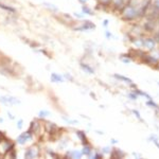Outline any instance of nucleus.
Segmentation results:
<instances>
[{
  "label": "nucleus",
  "mask_w": 159,
  "mask_h": 159,
  "mask_svg": "<svg viewBox=\"0 0 159 159\" xmlns=\"http://www.w3.org/2000/svg\"><path fill=\"white\" fill-rule=\"evenodd\" d=\"M120 14V17L122 18L124 21H127V22H134V21H140L141 19V16L138 12L137 8L134 6L133 4L131 3H127L124 8L122 9V11L119 13Z\"/></svg>",
  "instance_id": "1"
},
{
  "label": "nucleus",
  "mask_w": 159,
  "mask_h": 159,
  "mask_svg": "<svg viewBox=\"0 0 159 159\" xmlns=\"http://www.w3.org/2000/svg\"><path fill=\"white\" fill-rule=\"evenodd\" d=\"M142 19H144V22L142 24H140L142 27L143 31H144V34L151 35L157 30L158 26H157V20L155 19H149V18H144L143 17Z\"/></svg>",
  "instance_id": "2"
},
{
  "label": "nucleus",
  "mask_w": 159,
  "mask_h": 159,
  "mask_svg": "<svg viewBox=\"0 0 159 159\" xmlns=\"http://www.w3.org/2000/svg\"><path fill=\"white\" fill-rule=\"evenodd\" d=\"M142 39H143L142 49H144L146 52H150V51L157 49L158 44L156 42V40L153 37V35H143Z\"/></svg>",
  "instance_id": "3"
},
{
  "label": "nucleus",
  "mask_w": 159,
  "mask_h": 159,
  "mask_svg": "<svg viewBox=\"0 0 159 159\" xmlns=\"http://www.w3.org/2000/svg\"><path fill=\"white\" fill-rule=\"evenodd\" d=\"M96 29V24L93 23L90 20H85L83 21V23L79 27H75L74 30L75 31H81V32H84V31H89V30H95Z\"/></svg>",
  "instance_id": "4"
},
{
  "label": "nucleus",
  "mask_w": 159,
  "mask_h": 159,
  "mask_svg": "<svg viewBox=\"0 0 159 159\" xmlns=\"http://www.w3.org/2000/svg\"><path fill=\"white\" fill-rule=\"evenodd\" d=\"M39 156V147L37 145H34V146L29 147L28 150L24 153V157L26 158H37Z\"/></svg>",
  "instance_id": "5"
},
{
  "label": "nucleus",
  "mask_w": 159,
  "mask_h": 159,
  "mask_svg": "<svg viewBox=\"0 0 159 159\" xmlns=\"http://www.w3.org/2000/svg\"><path fill=\"white\" fill-rule=\"evenodd\" d=\"M125 5H126V3H125L124 0H111L110 6H109V8L113 9V11H115V12L120 13Z\"/></svg>",
  "instance_id": "6"
},
{
  "label": "nucleus",
  "mask_w": 159,
  "mask_h": 159,
  "mask_svg": "<svg viewBox=\"0 0 159 159\" xmlns=\"http://www.w3.org/2000/svg\"><path fill=\"white\" fill-rule=\"evenodd\" d=\"M32 138H33L32 133H30V132L28 131V132H26V133L21 134V135H20L19 137L17 138V143L20 144V145H22V144H24L27 141L32 140Z\"/></svg>",
  "instance_id": "7"
},
{
  "label": "nucleus",
  "mask_w": 159,
  "mask_h": 159,
  "mask_svg": "<svg viewBox=\"0 0 159 159\" xmlns=\"http://www.w3.org/2000/svg\"><path fill=\"white\" fill-rule=\"evenodd\" d=\"M143 36H139V37H132L131 39V42L133 45L134 49H142L143 47V39H142Z\"/></svg>",
  "instance_id": "8"
},
{
  "label": "nucleus",
  "mask_w": 159,
  "mask_h": 159,
  "mask_svg": "<svg viewBox=\"0 0 159 159\" xmlns=\"http://www.w3.org/2000/svg\"><path fill=\"white\" fill-rule=\"evenodd\" d=\"M114 77H115L117 80L121 81V82H124L125 84L129 85V86H131L132 88H136V85L134 84L133 81H132L131 79H128V78L124 77V75H121V74H117V73H116V74H114Z\"/></svg>",
  "instance_id": "9"
},
{
  "label": "nucleus",
  "mask_w": 159,
  "mask_h": 159,
  "mask_svg": "<svg viewBox=\"0 0 159 159\" xmlns=\"http://www.w3.org/2000/svg\"><path fill=\"white\" fill-rule=\"evenodd\" d=\"M40 127H42V124L38 122V121H33L32 123H31V126H30V129H29V132L32 134H37L38 133V131L40 129Z\"/></svg>",
  "instance_id": "10"
},
{
  "label": "nucleus",
  "mask_w": 159,
  "mask_h": 159,
  "mask_svg": "<svg viewBox=\"0 0 159 159\" xmlns=\"http://www.w3.org/2000/svg\"><path fill=\"white\" fill-rule=\"evenodd\" d=\"M110 156L113 158H124L125 153L121 149H113L110 153Z\"/></svg>",
  "instance_id": "11"
},
{
  "label": "nucleus",
  "mask_w": 159,
  "mask_h": 159,
  "mask_svg": "<svg viewBox=\"0 0 159 159\" xmlns=\"http://www.w3.org/2000/svg\"><path fill=\"white\" fill-rule=\"evenodd\" d=\"M2 103L4 104H19V100L15 99V98H6V97H1L0 98Z\"/></svg>",
  "instance_id": "12"
},
{
  "label": "nucleus",
  "mask_w": 159,
  "mask_h": 159,
  "mask_svg": "<svg viewBox=\"0 0 159 159\" xmlns=\"http://www.w3.org/2000/svg\"><path fill=\"white\" fill-rule=\"evenodd\" d=\"M84 146H83V150H82V153H83V155H85V156H90L91 155V153H92V147H91V145L89 144V143H86V144H83Z\"/></svg>",
  "instance_id": "13"
},
{
  "label": "nucleus",
  "mask_w": 159,
  "mask_h": 159,
  "mask_svg": "<svg viewBox=\"0 0 159 159\" xmlns=\"http://www.w3.org/2000/svg\"><path fill=\"white\" fill-rule=\"evenodd\" d=\"M67 156L70 158H81L83 156L82 151H78V150H73V151H70L67 153Z\"/></svg>",
  "instance_id": "14"
},
{
  "label": "nucleus",
  "mask_w": 159,
  "mask_h": 159,
  "mask_svg": "<svg viewBox=\"0 0 159 159\" xmlns=\"http://www.w3.org/2000/svg\"><path fill=\"white\" fill-rule=\"evenodd\" d=\"M82 12H83V14H84V15H89V16H92V15H95V13H93V10L91 8H89L87 4H83Z\"/></svg>",
  "instance_id": "15"
},
{
  "label": "nucleus",
  "mask_w": 159,
  "mask_h": 159,
  "mask_svg": "<svg viewBox=\"0 0 159 159\" xmlns=\"http://www.w3.org/2000/svg\"><path fill=\"white\" fill-rule=\"evenodd\" d=\"M81 68H82L83 70L85 71V72L89 73V74H93V73H95V69H93L92 67L89 66V65L84 64V63H82V64H81Z\"/></svg>",
  "instance_id": "16"
},
{
  "label": "nucleus",
  "mask_w": 159,
  "mask_h": 159,
  "mask_svg": "<svg viewBox=\"0 0 159 159\" xmlns=\"http://www.w3.org/2000/svg\"><path fill=\"white\" fill-rule=\"evenodd\" d=\"M134 91H135V92L137 93L138 96H141V97H144V98H146L147 100H153V98H152L151 96L149 95V93H146V92H145V91L140 90V89H138L137 87H136V88L134 89Z\"/></svg>",
  "instance_id": "17"
},
{
  "label": "nucleus",
  "mask_w": 159,
  "mask_h": 159,
  "mask_svg": "<svg viewBox=\"0 0 159 159\" xmlns=\"http://www.w3.org/2000/svg\"><path fill=\"white\" fill-rule=\"evenodd\" d=\"M0 9H2V10H4V11H6V12H9V13H16V10H15L13 6H11V5H6V4H4V3H1L0 2Z\"/></svg>",
  "instance_id": "18"
},
{
  "label": "nucleus",
  "mask_w": 159,
  "mask_h": 159,
  "mask_svg": "<svg viewBox=\"0 0 159 159\" xmlns=\"http://www.w3.org/2000/svg\"><path fill=\"white\" fill-rule=\"evenodd\" d=\"M77 136L80 138V140L82 141L83 144H86V143H88V140H87V137H86V135H85L84 132L78 131L77 132Z\"/></svg>",
  "instance_id": "19"
},
{
  "label": "nucleus",
  "mask_w": 159,
  "mask_h": 159,
  "mask_svg": "<svg viewBox=\"0 0 159 159\" xmlns=\"http://www.w3.org/2000/svg\"><path fill=\"white\" fill-rule=\"evenodd\" d=\"M46 127H47V131L49 133H54L55 131H57V126L54 124V123H46Z\"/></svg>",
  "instance_id": "20"
},
{
  "label": "nucleus",
  "mask_w": 159,
  "mask_h": 159,
  "mask_svg": "<svg viewBox=\"0 0 159 159\" xmlns=\"http://www.w3.org/2000/svg\"><path fill=\"white\" fill-rule=\"evenodd\" d=\"M51 80L55 83H63L64 82L63 77H60V75L57 74V73H52V74H51Z\"/></svg>",
  "instance_id": "21"
},
{
  "label": "nucleus",
  "mask_w": 159,
  "mask_h": 159,
  "mask_svg": "<svg viewBox=\"0 0 159 159\" xmlns=\"http://www.w3.org/2000/svg\"><path fill=\"white\" fill-rule=\"evenodd\" d=\"M147 141H150V142H153L154 144H155L156 146H157L159 149V138H158V136H156V135H154V134H153V135L150 136Z\"/></svg>",
  "instance_id": "22"
},
{
  "label": "nucleus",
  "mask_w": 159,
  "mask_h": 159,
  "mask_svg": "<svg viewBox=\"0 0 159 159\" xmlns=\"http://www.w3.org/2000/svg\"><path fill=\"white\" fill-rule=\"evenodd\" d=\"M97 2L98 5H101L102 8H109L111 0H97Z\"/></svg>",
  "instance_id": "23"
},
{
  "label": "nucleus",
  "mask_w": 159,
  "mask_h": 159,
  "mask_svg": "<svg viewBox=\"0 0 159 159\" xmlns=\"http://www.w3.org/2000/svg\"><path fill=\"white\" fill-rule=\"evenodd\" d=\"M120 60H122L124 64H129V63L133 60V59H132V56L129 55V53L128 54H125V55H121V57H120Z\"/></svg>",
  "instance_id": "24"
},
{
  "label": "nucleus",
  "mask_w": 159,
  "mask_h": 159,
  "mask_svg": "<svg viewBox=\"0 0 159 159\" xmlns=\"http://www.w3.org/2000/svg\"><path fill=\"white\" fill-rule=\"evenodd\" d=\"M126 96H127V98H128L129 100H132V101H137V100H138V98H139V96H138L137 93H136L134 90L129 91V92L127 93Z\"/></svg>",
  "instance_id": "25"
},
{
  "label": "nucleus",
  "mask_w": 159,
  "mask_h": 159,
  "mask_svg": "<svg viewBox=\"0 0 159 159\" xmlns=\"http://www.w3.org/2000/svg\"><path fill=\"white\" fill-rule=\"evenodd\" d=\"M145 104L147 105V106H150L151 108H154L156 109V110H159V105L157 104V103H155L153 100H147V102L145 103Z\"/></svg>",
  "instance_id": "26"
},
{
  "label": "nucleus",
  "mask_w": 159,
  "mask_h": 159,
  "mask_svg": "<svg viewBox=\"0 0 159 159\" xmlns=\"http://www.w3.org/2000/svg\"><path fill=\"white\" fill-rule=\"evenodd\" d=\"M45 5L47 6V8L48 9H50V10H52L53 12H57V11H59V9L56 8V6L54 5V4H51V3H48V2H45Z\"/></svg>",
  "instance_id": "27"
},
{
  "label": "nucleus",
  "mask_w": 159,
  "mask_h": 159,
  "mask_svg": "<svg viewBox=\"0 0 159 159\" xmlns=\"http://www.w3.org/2000/svg\"><path fill=\"white\" fill-rule=\"evenodd\" d=\"M132 113H133L134 115H135V117L137 118V119L139 120V121H141V122H144V121H143V119H142V118H141V115H140V113H139V111L137 110V109H133V110H132Z\"/></svg>",
  "instance_id": "28"
},
{
  "label": "nucleus",
  "mask_w": 159,
  "mask_h": 159,
  "mask_svg": "<svg viewBox=\"0 0 159 159\" xmlns=\"http://www.w3.org/2000/svg\"><path fill=\"white\" fill-rule=\"evenodd\" d=\"M111 151H113V149H111L110 146H105L102 149V152H101V153H102L103 155H105V154H110Z\"/></svg>",
  "instance_id": "29"
},
{
  "label": "nucleus",
  "mask_w": 159,
  "mask_h": 159,
  "mask_svg": "<svg viewBox=\"0 0 159 159\" xmlns=\"http://www.w3.org/2000/svg\"><path fill=\"white\" fill-rule=\"evenodd\" d=\"M38 116L40 118H46V117H48V116H50V113L47 110H40L38 113Z\"/></svg>",
  "instance_id": "30"
},
{
  "label": "nucleus",
  "mask_w": 159,
  "mask_h": 159,
  "mask_svg": "<svg viewBox=\"0 0 159 159\" xmlns=\"http://www.w3.org/2000/svg\"><path fill=\"white\" fill-rule=\"evenodd\" d=\"M152 35H153V37H154V38H155L156 42H157V44L159 45V30H156L155 32H154Z\"/></svg>",
  "instance_id": "31"
},
{
  "label": "nucleus",
  "mask_w": 159,
  "mask_h": 159,
  "mask_svg": "<svg viewBox=\"0 0 159 159\" xmlns=\"http://www.w3.org/2000/svg\"><path fill=\"white\" fill-rule=\"evenodd\" d=\"M63 119L66 121L67 123H70V124H78L77 120H70V119H68V118H66V117H63Z\"/></svg>",
  "instance_id": "32"
},
{
  "label": "nucleus",
  "mask_w": 159,
  "mask_h": 159,
  "mask_svg": "<svg viewBox=\"0 0 159 159\" xmlns=\"http://www.w3.org/2000/svg\"><path fill=\"white\" fill-rule=\"evenodd\" d=\"M151 3L154 5V8L157 9V10L159 11V0H152Z\"/></svg>",
  "instance_id": "33"
},
{
  "label": "nucleus",
  "mask_w": 159,
  "mask_h": 159,
  "mask_svg": "<svg viewBox=\"0 0 159 159\" xmlns=\"http://www.w3.org/2000/svg\"><path fill=\"white\" fill-rule=\"evenodd\" d=\"M105 36H106V38L107 39H110V38H113V34H111L109 31H105Z\"/></svg>",
  "instance_id": "34"
},
{
  "label": "nucleus",
  "mask_w": 159,
  "mask_h": 159,
  "mask_svg": "<svg viewBox=\"0 0 159 159\" xmlns=\"http://www.w3.org/2000/svg\"><path fill=\"white\" fill-rule=\"evenodd\" d=\"M74 16L77 17V18H79V19H82V18H84L85 17V15L84 14H80V13H74Z\"/></svg>",
  "instance_id": "35"
},
{
  "label": "nucleus",
  "mask_w": 159,
  "mask_h": 159,
  "mask_svg": "<svg viewBox=\"0 0 159 159\" xmlns=\"http://www.w3.org/2000/svg\"><path fill=\"white\" fill-rule=\"evenodd\" d=\"M65 78H66L67 80L71 81V82L73 81V78H72V75H70V73H66V74H65Z\"/></svg>",
  "instance_id": "36"
},
{
  "label": "nucleus",
  "mask_w": 159,
  "mask_h": 159,
  "mask_svg": "<svg viewBox=\"0 0 159 159\" xmlns=\"http://www.w3.org/2000/svg\"><path fill=\"white\" fill-rule=\"evenodd\" d=\"M108 24H109V20L108 19H104V20H103V26H104L105 28H107V27H108Z\"/></svg>",
  "instance_id": "37"
},
{
  "label": "nucleus",
  "mask_w": 159,
  "mask_h": 159,
  "mask_svg": "<svg viewBox=\"0 0 159 159\" xmlns=\"http://www.w3.org/2000/svg\"><path fill=\"white\" fill-rule=\"evenodd\" d=\"M17 127H18V128H21L22 127V120H19L18 122H17Z\"/></svg>",
  "instance_id": "38"
},
{
  "label": "nucleus",
  "mask_w": 159,
  "mask_h": 159,
  "mask_svg": "<svg viewBox=\"0 0 159 159\" xmlns=\"http://www.w3.org/2000/svg\"><path fill=\"white\" fill-rule=\"evenodd\" d=\"M79 2L82 4H87L88 3V0H79Z\"/></svg>",
  "instance_id": "39"
},
{
  "label": "nucleus",
  "mask_w": 159,
  "mask_h": 159,
  "mask_svg": "<svg viewBox=\"0 0 159 159\" xmlns=\"http://www.w3.org/2000/svg\"><path fill=\"white\" fill-rule=\"evenodd\" d=\"M133 155L135 156V157H137V158H141V155H140V154L135 153V152H134V153H133Z\"/></svg>",
  "instance_id": "40"
},
{
  "label": "nucleus",
  "mask_w": 159,
  "mask_h": 159,
  "mask_svg": "<svg viewBox=\"0 0 159 159\" xmlns=\"http://www.w3.org/2000/svg\"><path fill=\"white\" fill-rule=\"evenodd\" d=\"M111 143H113V144H116V143H118V140H116V139H111Z\"/></svg>",
  "instance_id": "41"
},
{
  "label": "nucleus",
  "mask_w": 159,
  "mask_h": 159,
  "mask_svg": "<svg viewBox=\"0 0 159 159\" xmlns=\"http://www.w3.org/2000/svg\"><path fill=\"white\" fill-rule=\"evenodd\" d=\"M157 26H158L157 30H159V17H158V19H157Z\"/></svg>",
  "instance_id": "42"
},
{
  "label": "nucleus",
  "mask_w": 159,
  "mask_h": 159,
  "mask_svg": "<svg viewBox=\"0 0 159 159\" xmlns=\"http://www.w3.org/2000/svg\"><path fill=\"white\" fill-rule=\"evenodd\" d=\"M124 1H125V3H126V4H127V3H128V2H129V1H131V0H124Z\"/></svg>",
  "instance_id": "43"
},
{
  "label": "nucleus",
  "mask_w": 159,
  "mask_h": 159,
  "mask_svg": "<svg viewBox=\"0 0 159 159\" xmlns=\"http://www.w3.org/2000/svg\"><path fill=\"white\" fill-rule=\"evenodd\" d=\"M157 84H158V86H159V82H157Z\"/></svg>",
  "instance_id": "44"
}]
</instances>
